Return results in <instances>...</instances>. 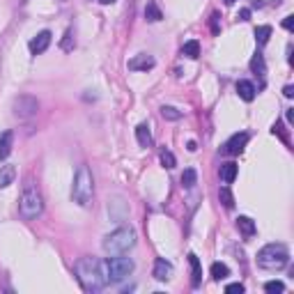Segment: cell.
Instances as JSON below:
<instances>
[{
    "instance_id": "6da1fadb",
    "label": "cell",
    "mask_w": 294,
    "mask_h": 294,
    "mask_svg": "<svg viewBox=\"0 0 294 294\" xmlns=\"http://www.w3.org/2000/svg\"><path fill=\"white\" fill-rule=\"evenodd\" d=\"M76 278L81 287L85 292H101L108 280H106V271H104V262H99L97 258H81L76 262Z\"/></svg>"
},
{
    "instance_id": "7a4b0ae2",
    "label": "cell",
    "mask_w": 294,
    "mask_h": 294,
    "mask_svg": "<svg viewBox=\"0 0 294 294\" xmlns=\"http://www.w3.org/2000/svg\"><path fill=\"white\" fill-rule=\"evenodd\" d=\"M290 262V251L285 244H267L258 251V267L269 269V271H278V269L287 267Z\"/></svg>"
},
{
    "instance_id": "3957f363",
    "label": "cell",
    "mask_w": 294,
    "mask_h": 294,
    "mask_svg": "<svg viewBox=\"0 0 294 294\" xmlns=\"http://www.w3.org/2000/svg\"><path fill=\"white\" fill-rule=\"evenodd\" d=\"M92 193H95V180L87 165H81L74 175V186H71V198L78 202L81 207H87L92 202Z\"/></svg>"
},
{
    "instance_id": "277c9868",
    "label": "cell",
    "mask_w": 294,
    "mask_h": 294,
    "mask_svg": "<svg viewBox=\"0 0 294 294\" xmlns=\"http://www.w3.org/2000/svg\"><path fill=\"white\" fill-rule=\"evenodd\" d=\"M133 246H136V230L133 228H117L111 234H106V239H104V251L108 255L127 253Z\"/></svg>"
},
{
    "instance_id": "5b68a950",
    "label": "cell",
    "mask_w": 294,
    "mask_h": 294,
    "mask_svg": "<svg viewBox=\"0 0 294 294\" xmlns=\"http://www.w3.org/2000/svg\"><path fill=\"white\" fill-rule=\"evenodd\" d=\"M18 212L23 218H37L39 214L44 212V200H42V193L37 189L33 182L26 184V189L21 193V200H18Z\"/></svg>"
},
{
    "instance_id": "8992f818",
    "label": "cell",
    "mask_w": 294,
    "mask_h": 294,
    "mask_svg": "<svg viewBox=\"0 0 294 294\" xmlns=\"http://www.w3.org/2000/svg\"><path fill=\"white\" fill-rule=\"evenodd\" d=\"M133 260L131 258H108L104 262V271H106V280L108 283H122L124 278H129L133 274Z\"/></svg>"
},
{
    "instance_id": "52a82bcc",
    "label": "cell",
    "mask_w": 294,
    "mask_h": 294,
    "mask_svg": "<svg viewBox=\"0 0 294 294\" xmlns=\"http://www.w3.org/2000/svg\"><path fill=\"white\" fill-rule=\"evenodd\" d=\"M37 111H39V101H37L35 97L21 95V97L14 99V113H16V117H21V120H30V117H35Z\"/></svg>"
},
{
    "instance_id": "ba28073f",
    "label": "cell",
    "mask_w": 294,
    "mask_h": 294,
    "mask_svg": "<svg viewBox=\"0 0 294 294\" xmlns=\"http://www.w3.org/2000/svg\"><path fill=\"white\" fill-rule=\"evenodd\" d=\"M248 143V133L242 131V133H234L230 140H225L223 147H221V154H228V156H239L244 152V147Z\"/></svg>"
},
{
    "instance_id": "9c48e42d",
    "label": "cell",
    "mask_w": 294,
    "mask_h": 294,
    "mask_svg": "<svg viewBox=\"0 0 294 294\" xmlns=\"http://www.w3.org/2000/svg\"><path fill=\"white\" fill-rule=\"evenodd\" d=\"M51 39H53L51 30H42L37 37H33V39H30L28 49H30V53H33V55H39V53H44L49 46H51Z\"/></svg>"
},
{
    "instance_id": "30bf717a",
    "label": "cell",
    "mask_w": 294,
    "mask_h": 294,
    "mask_svg": "<svg viewBox=\"0 0 294 294\" xmlns=\"http://www.w3.org/2000/svg\"><path fill=\"white\" fill-rule=\"evenodd\" d=\"M156 62L152 55H147V53H138L136 58H131L129 60V69L131 71H147V69H152Z\"/></svg>"
},
{
    "instance_id": "8fae6325",
    "label": "cell",
    "mask_w": 294,
    "mask_h": 294,
    "mask_svg": "<svg viewBox=\"0 0 294 294\" xmlns=\"http://www.w3.org/2000/svg\"><path fill=\"white\" fill-rule=\"evenodd\" d=\"M154 278L156 280H168V278L173 276V264L168 262V260H163V258H159L154 262Z\"/></svg>"
},
{
    "instance_id": "7c38bea8",
    "label": "cell",
    "mask_w": 294,
    "mask_h": 294,
    "mask_svg": "<svg viewBox=\"0 0 294 294\" xmlns=\"http://www.w3.org/2000/svg\"><path fill=\"white\" fill-rule=\"evenodd\" d=\"M237 95L242 97L244 101H253L255 95H258V90L253 85L251 81H237Z\"/></svg>"
},
{
    "instance_id": "4fadbf2b",
    "label": "cell",
    "mask_w": 294,
    "mask_h": 294,
    "mask_svg": "<svg viewBox=\"0 0 294 294\" xmlns=\"http://www.w3.org/2000/svg\"><path fill=\"white\" fill-rule=\"evenodd\" d=\"M12 145H14V133L12 131L0 133V161H5L12 154Z\"/></svg>"
},
{
    "instance_id": "5bb4252c",
    "label": "cell",
    "mask_w": 294,
    "mask_h": 294,
    "mask_svg": "<svg viewBox=\"0 0 294 294\" xmlns=\"http://www.w3.org/2000/svg\"><path fill=\"white\" fill-rule=\"evenodd\" d=\"M136 138H138V145L140 147H152V143H154V138H152V131H149V127H147L145 122L136 127Z\"/></svg>"
},
{
    "instance_id": "9a60e30c",
    "label": "cell",
    "mask_w": 294,
    "mask_h": 294,
    "mask_svg": "<svg viewBox=\"0 0 294 294\" xmlns=\"http://www.w3.org/2000/svg\"><path fill=\"white\" fill-rule=\"evenodd\" d=\"M16 180V165H2L0 168V189H7Z\"/></svg>"
},
{
    "instance_id": "2e32d148",
    "label": "cell",
    "mask_w": 294,
    "mask_h": 294,
    "mask_svg": "<svg viewBox=\"0 0 294 294\" xmlns=\"http://www.w3.org/2000/svg\"><path fill=\"white\" fill-rule=\"evenodd\" d=\"M189 262H191V271H193V287H200V280H202V267H200V260L196 253H189Z\"/></svg>"
},
{
    "instance_id": "e0dca14e",
    "label": "cell",
    "mask_w": 294,
    "mask_h": 294,
    "mask_svg": "<svg viewBox=\"0 0 294 294\" xmlns=\"http://www.w3.org/2000/svg\"><path fill=\"white\" fill-rule=\"evenodd\" d=\"M237 230L244 234V237H253L255 234V223H253V218H248V216H239L237 218Z\"/></svg>"
},
{
    "instance_id": "ac0fdd59",
    "label": "cell",
    "mask_w": 294,
    "mask_h": 294,
    "mask_svg": "<svg viewBox=\"0 0 294 294\" xmlns=\"http://www.w3.org/2000/svg\"><path fill=\"white\" fill-rule=\"evenodd\" d=\"M145 18L149 21V23H156V21H161V18H163V14H161V9H159V5H156L154 0H149V2H147Z\"/></svg>"
},
{
    "instance_id": "d6986e66",
    "label": "cell",
    "mask_w": 294,
    "mask_h": 294,
    "mask_svg": "<svg viewBox=\"0 0 294 294\" xmlns=\"http://www.w3.org/2000/svg\"><path fill=\"white\" fill-rule=\"evenodd\" d=\"M237 163H223L221 165V180H223L225 184H232L234 177H237Z\"/></svg>"
},
{
    "instance_id": "ffe728a7",
    "label": "cell",
    "mask_w": 294,
    "mask_h": 294,
    "mask_svg": "<svg viewBox=\"0 0 294 294\" xmlns=\"http://www.w3.org/2000/svg\"><path fill=\"white\" fill-rule=\"evenodd\" d=\"M182 53L186 55V58H191V60H196V58H200V42H198V39H189V42L184 44Z\"/></svg>"
},
{
    "instance_id": "44dd1931",
    "label": "cell",
    "mask_w": 294,
    "mask_h": 294,
    "mask_svg": "<svg viewBox=\"0 0 294 294\" xmlns=\"http://www.w3.org/2000/svg\"><path fill=\"white\" fill-rule=\"evenodd\" d=\"M209 274H212V278H214V280H223V278L230 276V269L225 267L223 262H214V264H212V269H209Z\"/></svg>"
},
{
    "instance_id": "7402d4cb",
    "label": "cell",
    "mask_w": 294,
    "mask_h": 294,
    "mask_svg": "<svg viewBox=\"0 0 294 294\" xmlns=\"http://www.w3.org/2000/svg\"><path fill=\"white\" fill-rule=\"evenodd\" d=\"M251 71H253V74H258L260 78H264V74H267V65H264L262 53H258V55L251 60Z\"/></svg>"
},
{
    "instance_id": "603a6c76",
    "label": "cell",
    "mask_w": 294,
    "mask_h": 294,
    "mask_svg": "<svg viewBox=\"0 0 294 294\" xmlns=\"http://www.w3.org/2000/svg\"><path fill=\"white\" fill-rule=\"evenodd\" d=\"M218 200L223 202L225 209H232L234 207V196H232V191L228 189V186H221V189H218Z\"/></svg>"
},
{
    "instance_id": "cb8c5ba5",
    "label": "cell",
    "mask_w": 294,
    "mask_h": 294,
    "mask_svg": "<svg viewBox=\"0 0 294 294\" xmlns=\"http://www.w3.org/2000/svg\"><path fill=\"white\" fill-rule=\"evenodd\" d=\"M196 182H198V173H196L193 168H186V170L182 173V186L184 189H193Z\"/></svg>"
},
{
    "instance_id": "d4e9b609",
    "label": "cell",
    "mask_w": 294,
    "mask_h": 294,
    "mask_svg": "<svg viewBox=\"0 0 294 294\" xmlns=\"http://www.w3.org/2000/svg\"><path fill=\"white\" fill-rule=\"evenodd\" d=\"M269 37H271V26H260L258 30H255V42H258L260 46H264V44L269 42Z\"/></svg>"
},
{
    "instance_id": "484cf974",
    "label": "cell",
    "mask_w": 294,
    "mask_h": 294,
    "mask_svg": "<svg viewBox=\"0 0 294 294\" xmlns=\"http://www.w3.org/2000/svg\"><path fill=\"white\" fill-rule=\"evenodd\" d=\"M159 159H161V165H163V168H168V170L177 165V159H175V154L170 152V149H163V152L159 154Z\"/></svg>"
},
{
    "instance_id": "4316f807",
    "label": "cell",
    "mask_w": 294,
    "mask_h": 294,
    "mask_svg": "<svg viewBox=\"0 0 294 294\" xmlns=\"http://www.w3.org/2000/svg\"><path fill=\"white\" fill-rule=\"evenodd\" d=\"M161 117L163 120H180L182 117V111H177V108H173V106H161Z\"/></svg>"
},
{
    "instance_id": "83f0119b",
    "label": "cell",
    "mask_w": 294,
    "mask_h": 294,
    "mask_svg": "<svg viewBox=\"0 0 294 294\" xmlns=\"http://www.w3.org/2000/svg\"><path fill=\"white\" fill-rule=\"evenodd\" d=\"M264 290H267L269 294H280V292H285V283H280V280H269V283H264Z\"/></svg>"
},
{
    "instance_id": "f1b7e54d",
    "label": "cell",
    "mask_w": 294,
    "mask_h": 294,
    "mask_svg": "<svg viewBox=\"0 0 294 294\" xmlns=\"http://www.w3.org/2000/svg\"><path fill=\"white\" fill-rule=\"evenodd\" d=\"M60 49L62 51H74V37H71V30L65 33V37H62V42H60Z\"/></svg>"
},
{
    "instance_id": "f546056e",
    "label": "cell",
    "mask_w": 294,
    "mask_h": 294,
    "mask_svg": "<svg viewBox=\"0 0 294 294\" xmlns=\"http://www.w3.org/2000/svg\"><path fill=\"white\" fill-rule=\"evenodd\" d=\"M225 292H228V294H237V292L242 294L244 292V285H242V283H232V285L225 287Z\"/></svg>"
},
{
    "instance_id": "4dcf8cb0",
    "label": "cell",
    "mask_w": 294,
    "mask_h": 294,
    "mask_svg": "<svg viewBox=\"0 0 294 294\" xmlns=\"http://www.w3.org/2000/svg\"><path fill=\"white\" fill-rule=\"evenodd\" d=\"M212 33H214V35H218V33H221V26H218V14H216V12L212 14Z\"/></svg>"
},
{
    "instance_id": "1f68e13d",
    "label": "cell",
    "mask_w": 294,
    "mask_h": 294,
    "mask_svg": "<svg viewBox=\"0 0 294 294\" xmlns=\"http://www.w3.org/2000/svg\"><path fill=\"white\" fill-rule=\"evenodd\" d=\"M283 28L292 33V28H294V16H292V14H290V16H285V18H283Z\"/></svg>"
},
{
    "instance_id": "d6a6232c",
    "label": "cell",
    "mask_w": 294,
    "mask_h": 294,
    "mask_svg": "<svg viewBox=\"0 0 294 294\" xmlns=\"http://www.w3.org/2000/svg\"><path fill=\"white\" fill-rule=\"evenodd\" d=\"M251 18V9H242L239 12V21H248Z\"/></svg>"
},
{
    "instance_id": "836d02e7",
    "label": "cell",
    "mask_w": 294,
    "mask_h": 294,
    "mask_svg": "<svg viewBox=\"0 0 294 294\" xmlns=\"http://www.w3.org/2000/svg\"><path fill=\"white\" fill-rule=\"evenodd\" d=\"M283 95H285L287 99H292V97H294V87H292V85H285V90H283Z\"/></svg>"
},
{
    "instance_id": "e575fe53",
    "label": "cell",
    "mask_w": 294,
    "mask_h": 294,
    "mask_svg": "<svg viewBox=\"0 0 294 294\" xmlns=\"http://www.w3.org/2000/svg\"><path fill=\"white\" fill-rule=\"evenodd\" d=\"M287 122H294V111H292V108L287 111Z\"/></svg>"
},
{
    "instance_id": "d590c367",
    "label": "cell",
    "mask_w": 294,
    "mask_h": 294,
    "mask_svg": "<svg viewBox=\"0 0 294 294\" xmlns=\"http://www.w3.org/2000/svg\"><path fill=\"white\" fill-rule=\"evenodd\" d=\"M101 5H111V2H115V0H99Z\"/></svg>"
},
{
    "instance_id": "8d00e7d4",
    "label": "cell",
    "mask_w": 294,
    "mask_h": 294,
    "mask_svg": "<svg viewBox=\"0 0 294 294\" xmlns=\"http://www.w3.org/2000/svg\"><path fill=\"white\" fill-rule=\"evenodd\" d=\"M223 2H225V5H232V2H234V0H223Z\"/></svg>"
}]
</instances>
